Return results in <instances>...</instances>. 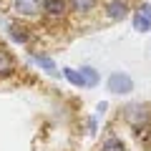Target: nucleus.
Wrapping results in <instances>:
<instances>
[{
    "label": "nucleus",
    "instance_id": "nucleus-1",
    "mask_svg": "<svg viewBox=\"0 0 151 151\" xmlns=\"http://www.w3.org/2000/svg\"><path fill=\"white\" fill-rule=\"evenodd\" d=\"M124 121L134 129H144L151 124V108L146 103H129L124 108Z\"/></svg>",
    "mask_w": 151,
    "mask_h": 151
},
{
    "label": "nucleus",
    "instance_id": "nucleus-2",
    "mask_svg": "<svg viewBox=\"0 0 151 151\" xmlns=\"http://www.w3.org/2000/svg\"><path fill=\"white\" fill-rule=\"evenodd\" d=\"M106 86H108V91L116 93V96H126V93L134 91V78H131L129 73H121V70H116V73L108 76Z\"/></svg>",
    "mask_w": 151,
    "mask_h": 151
},
{
    "label": "nucleus",
    "instance_id": "nucleus-3",
    "mask_svg": "<svg viewBox=\"0 0 151 151\" xmlns=\"http://www.w3.org/2000/svg\"><path fill=\"white\" fill-rule=\"evenodd\" d=\"M10 8L20 18H38L43 13V0H10Z\"/></svg>",
    "mask_w": 151,
    "mask_h": 151
},
{
    "label": "nucleus",
    "instance_id": "nucleus-4",
    "mask_svg": "<svg viewBox=\"0 0 151 151\" xmlns=\"http://www.w3.org/2000/svg\"><path fill=\"white\" fill-rule=\"evenodd\" d=\"M103 15L108 20H113V23H121V20H126L131 15V5L126 0H108L106 5H103Z\"/></svg>",
    "mask_w": 151,
    "mask_h": 151
},
{
    "label": "nucleus",
    "instance_id": "nucleus-5",
    "mask_svg": "<svg viewBox=\"0 0 151 151\" xmlns=\"http://www.w3.org/2000/svg\"><path fill=\"white\" fill-rule=\"evenodd\" d=\"M70 8V0H43V13L48 18H63Z\"/></svg>",
    "mask_w": 151,
    "mask_h": 151
},
{
    "label": "nucleus",
    "instance_id": "nucleus-6",
    "mask_svg": "<svg viewBox=\"0 0 151 151\" xmlns=\"http://www.w3.org/2000/svg\"><path fill=\"white\" fill-rule=\"evenodd\" d=\"M15 73V58L8 48L0 45V78H8V76Z\"/></svg>",
    "mask_w": 151,
    "mask_h": 151
},
{
    "label": "nucleus",
    "instance_id": "nucleus-7",
    "mask_svg": "<svg viewBox=\"0 0 151 151\" xmlns=\"http://www.w3.org/2000/svg\"><path fill=\"white\" fill-rule=\"evenodd\" d=\"M78 73H81L83 86H86V88H96L98 83H101V76H98V70L93 68V65H81V68H78Z\"/></svg>",
    "mask_w": 151,
    "mask_h": 151
},
{
    "label": "nucleus",
    "instance_id": "nucleus-8",
    "mask_svg": "<svg viewBox=\"0 0 151 151\" xmlns=\"http://www.w3.org/2000/svg\"><path fill=\"white\" fill-rule=\"evenodd\" d=\"M33 63L40 65L43 70H48V73H58V65H55V60L50 58V55H43V53H33Z\"/></svg>",
    "mask_w": 151,
    "mask_h": 151
},
{
    "label": "nucleus",
    "instance_id": "nucleus-9",
    "mask_svg": "<svg viewBox=\"0 0 151 151\" xmlns=\"http://www.w3.org/2000/svg\"><path fill=\"white\" fill-rule=\"evenodd\" d=\"M8 35H10L15 43H20V45H25L28 40H30V33H28V28H23V25H8Z\"/></svg>",
    "mask_w": 151,
    "mask_h": 151
},
{
    "label": "nucleus",
    "instance_id": "nucleus-10",
    "mask_svg": "<svg viewBox=\"0 0 151 151\" xmlns=\"http://www.w3.org/2000/svg\"><path fill=\"white\" fill-rule=\"evenodd\" d=\"M98 5V0H70V8H73L76 13H81V15H88V13H93Z\"/></svg>",
    "mask_w": 151,
    "mask_h": 151
},
{
    "label": "nucleus",
    "instance_id": "nucleus-11",
    "mask_svg": "<svg viewBox=\"0 0 151 151\" xmlns=\"http://www.w3.org/2000/svg\"><path fill=\"white\" fill-rule=\"evenodd\" d=\"M131 20H134V30L136 33H149L151 30V20L144 18L139 10H131Z\"/></svg>",
    "mask_w": 151,
    "mask_h": 151
},
{
    "label": "nucleus",
    "instance_id": "nucleus-12",
    "mask_svg": "<svg viewBox=\"0 0 151 151\" xmlns=\"http://www.w3.org/2000/svg\"><path fill=\"white\" fill-rule=\"evenodd\" d=\"M63 78L70 83V86H76V88H86V86H83L81 73H78V68H68V65H65V68H63Z\"/></svg>",
    "mask_w": 151,
    "mask_h": 151
},
{
    "label": "nucleus",
    "instance_id": "nucleus-13",
    "mask_svg": "<svg viewBox=\"0 0 151 151\" xmlns=\"http://www.w3.org/2000/svg\"><path fill=\"white\" fill-rule=\"evenodd\" d=\"M101 151H126V146H124V141H121L119 136H108L101 144Z\"/></svg>",
    "mask_w": 151,
    "mask_h": 151
},
{
    "label": "nucleus",
    "instance_id": "nucleus-14",
    "mask_svg": "<svg viewBox=\"0 0 151 151\" xmlns=\"http://www.w3.org/2000/svg\"><path fill=\"white\" fill-rule=\"evenodd\" d=\"M139 13H141L144 18H149V20H151V3H144V5L139 8Z\"/></svg>",
    "mask_w": 151,
    "mask_h": 151
}]
</instances>
